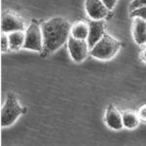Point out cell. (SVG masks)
I'll list each match as a JSON object with an SVG mask.
<instances>
[{"label":"cell","mask_w":146,"mask_h":146,"mask_svg":"<svg viewBox=\"0 0 146 146\" xmlns=\"http://www.w3.org/2000/svg\"><path fill=\"white\" fill-rule=\"evenodd\" d=\"M144 6H146V0H133L131 3V5H129V8H131V11H133L135 9L144 7Z\"/></svg>","instance_id":"obj_15"},{"label":"cell","mask_w":146,"mask_h":146,"mask_svg":"<svg viewBox=\"0 0 146 146\" xmlns=\"http://www.w3.org/2000/svg\"><path fill=\"white\" fill-rule=\"evenodd\" d=\"M44 46L42 56H47L55 53L67 41L71 32L70 23L62 18H54L41 25Z\"/></svg>","instance_id":"obj_1"},{"label":"cell","mask_w":146,"mask_h":146,"mask_svg":"<svg viewBox=\"0 0 146 146\" xmlns=\"http://www.w3.org/2000/svg\"><path fill=\"white\" fill-rule=\"evenodd\" d=\"M102 2L105 4V6H106L109 10H112V9L114 8V6L116 5L117 0H102Z\"/></svg>","instance_id":"obj_18"},{"label":"cell","mask_w":146,"mask_h":146,"mask_svg":"<svg viewBox=\"0 0 146 146\" xmlns=\"http://www.w3.org/2000/svg\"><path fill=\"white\" fill-rule=\"evenodd\" d=\"M105 122H106L107 126L110 129H115V131H120L123 129V117L120 114L115 106L110 104L106 110V114H105Z\"/></svg>","instance_id":"obj_9"},{"label":"cell","mask_w":146,"mask_h":146,"mask_svg":"<svg viewBox=\"0 0 146 146\" xmlns=\"http://www.w3.org/2000/svg\"><path fill=\"white\" fill-rule=\"evenodd\" d=\"M86 11L92 20H103L108 16L109 9L105 6L102 0H86Z\"/></svg>","instance_id":"obj_6"},{"label":"cell","mask_w":146,"mask_h":146,"mask_svg":"<svg viewBox=\"0 0 146 146\" xmlns=\"http://www.w3.org/2000/svg\"><path fill=\"white\" fill-rule=\"evenodd\" d=\"M9 44L12 50H18L21 47H23L25 40V33L23 30H18V31L10 32L8 36Z\"/></svg>","instance_id":"obj_11"},{"label":"cell","mask_w":146,"mask_h":146,"mask_svg":"<svg viewBox=\"0 0 146 146\" xmlns=\"http://www.w3.org/2000/svg\"><path fill=\"white\" fill-rule=\"evenodd\" d=\"M138 118L141 119L142 121L146 122V105H143V106L139 109V112H138Z\"/></svg>","instance_id":"obj_17"},{"label":"cell","mask_w":146,"mask_h":146,"mask_svg":"<svg viewBox=\"0 0 146 146\" xmlns=\"http://www.w3.org/2000/svg\"><path fill=\"white\" fill-rule=\"evenodd\" d=\"M133 33L135 41L138 45H143L146 43V21L141 18L136 17L133 23Z\"/></svg>","instance_id":"obj_10"},{"label":"cell","mask_w":146,"mask_h":146,"mask_svg":"<svg viewBox=\"0 0 146 146\" xmlns=\"http://www.w3.org/2000/svg\"><path fill=\"white\" fill-rule=\"evenodd\" d=\"M89 29H90L89 25L83 22H79L71 27V35L74 38L85 40L88 38Z\"/></svg>","instance_id":"obj_12"},{"label":"cell","mask_w":146,"mask_h":146,"mask_svg":"<svg viewBox=\"0 0 146 146\" xmlns=\"http://www.w3.org/2000/svg\"><path fill=\"white\" fill-rule=\"evenodd\" d=\"M25 29V23L20 17L13 13H6L1 19L2 32H13Z\"/></svg>","instance_id":"obj_7"},{"label":"cell","mask_w":146,"mask_h":146,"mask_svg":"<svg viewBox=\"0 0 146 146\" xmlns=\"http://www.w3.org/2000/svg\"><path fill=\"white\" fill-rule=\"evenodd\" d=\"M88 48V42L85 40L74 38L72 35L68 38V50L75 62H82L87 58Z\"/></svg>","instance_id":"obj_5"},{"label":"cell","mask_w":146,"mask_h":146,"mask_svg":"<svg viewBox=\"0 0 146 146\" xmlns=\"http://www.w3.org/2000/svg\"><path fill=\"white\" fill-rule=\"evenodd\" d=\"M142 56H143V60H144L145 62H146V48L142 52Z\"/></svg>","instance_id":"obj_19"},{"label":"cell","mask_w":146,"mask_h":146,"mask_svg":"<svg viewBox=\"0 0 146 146\" xmlns=\"http://www.w3.org/2000/svg\"><path fill=\"white\" fill-rule=\"evenodd\" d=\"M131 16L135 18L136 17L141 18L146 21V6L140 7V8H137V9H135V10L131 11Z\"/></svg>","instance_id":"obj_14"},{"label":"cell","mask_w":146,"mask_h":146,"mask_svg":"<svg viewBox=\"0 0 146 146\" xmlns=\"http://www.w3.org/2000/svg\"><path fill=\"white\" fill-rule=\"evenodd\" d=\"M23 108L19 104L14 94L9 93L7 95L6 101L4 103V106L1 109V126L9 127L14 124L17 119L23 114Z\"/></svg>","instance_id":"obj_3"},{"label":"cell","mask_w":146,"mask_h":146,"mask_svg":"<svg viewBox=\"0 0 146 146\" xmlns=\"http://www.w3.org/2000/svg\"><path fill=\"white\" fill-rule=\"evenodd\" d=\"M9 47H10V44H9V38L6 37L4 34L1 35V51L3 53L8 51Z\"/></svg>","instance_id":"obj_16"},{"label":"cell","mask_w":146,"mask_h":146,"mask_svg":"<svg viewBox=\"0 0 146 146\" xmlns=\"http://www.w3.org/2000/svg\"><path fill=\"white\" fill-rule=\"evenodd\" d=\"M44 46L43 33L41 27L35 22H32L25 31V40L23 48L27 50L42 52Z\"/></svg>","instance_id":"obj_4"},{"label":"cell","mask_w":146,"mask_h":146,"mask_svg":"<svg viewBox=\"0 0 146 146\" xmlns=\"http://www.w3.org/2000/svg\"><path fill=\"white\" fill-rule=\"evenodd\" d=\"M105 23L103 20H93L89 23V35H88V45L89 48H93L104 35Z\"/></svg>","instance_id":"obj_8"},{"label":"cell","mask_w":146,"mask_h":146,"mask_svg":"<svg viewBox=\"0 0 146 146\" xmlns=\"http://www.w3.org/2000/svg\"><path fill=\"white\" fill-rule=\"evenodd\" d=\"M120 48L121 43L118 40L113 38L109 34H104L102 38L91 49V55L98 60H107L116 56Z\"/></svg>","instance_id":"obj_2"},{"label":"cell","mask_w":146,"mask_h":146,"mask_svg":"<svg viewBox=\"0 0 146 146\" xmlns=\"http://www.w3.org/2000/svg\"><path fill=\"white\" fill-rule=\"evenodd\" d=\"M138 116L131 111H126L123 114V124L124 127L128 129H135L138 126Z\"/></svg>","instance_id":"obj_13"}]
</instances>
